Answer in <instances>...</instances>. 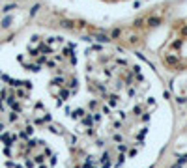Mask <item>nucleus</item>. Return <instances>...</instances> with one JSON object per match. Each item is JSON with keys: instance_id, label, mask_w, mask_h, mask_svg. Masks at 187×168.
<instances>
[{"instance_id": "9", "label": "nucleus", "mask_w": 187, "mask_h": 168, "mask_svg": "<svg viewBox=\"0 0 187 168\" xmlns=\"http://www.w3.org/2000/svg\"><path fill=\"white\" fill-rule=\"evenodd\" d=\"M54 84H58V86H62L64 84V77H54V81H52Z\"/></svg>"}, {"instance_id": "14", "label": "nucleus", "mask_w": 187, "mask_h": 168, "mask_svg": "<svg viewBox=\"0 0 187 168\" xmlns=\"http://www.w3.org/2000/svg\"><path fill=\"white\" fill-rule=\"evenodd\" d=\"M180 34H182V36H187V25H185V26H182V30H180Z\"/></svg>"}, {"instance_id": "12", "label": "nucleus", "mask_w": 187, "mask_h": 168, "mask_svg": "<svg viewBox=\"0 0 187 168\" xmlns=\"http://www.w3.org/2000/svg\"><path fill=\"white\" fill-rule=\"evenodd\" d=\"M95 107H97V101H90V103H88V108H92V110H94Z\"/></svg>"}, {"instance_id": "1", "label": "nucleus", "mask_w": 187, "mask_h": 168, "mask_svg": "<svg viewBox=\"0 0 187 168\" xmlns=\"http://www.w3.org/2000/svg\"><path fill=\"white\" fill-rule=\"evenodd\" d=\"M161 22H163V19H161L159 15H150V17L144 21V25H146V26H150V28H155V26H159V25H161Z\"/></svg>"}, {"instance_id": "5", "label": "nucleus", "mask_w": 187, "mask_h": 168, "mask_svg": "<svg viewBox=\"0 0 187 168\" xmlns=\"http://www.w3.org/2000/svg\"><path fill=\"white\" fill-rule=\"evenodd\" d=\"M120 36H122V30H120V28H114V30L111 32V39H116V38H120Z\"/></svg>"}, {"instance_id": "15", "label": "nucleus", "mask_w": 187, "mask_h": 168, "mask_svg": "<svg viewBox=\"0 0 187 168\" xmlns=\"http://www.w3.org/2000/svg\"><path fill=\"white\" fill-rule=\"evenodd\" d=\"M38 168H47V166L45 164H38Z\"/></svg>"}, {"instance_id": "3", "label": "nucleus", "mask_w": 187, "mask_h": 168, "mask_svg": "<svg viewBox=\"0 0 187 168\" xmlns=\"http://www.w3.org/2000/svg\"><path fill=\"white\" fill-rule=\"evenodd\" d=\"M97 41H101V43H109V41H111V38H109V36H105V34H95V36H94Z\"/></svg>"}, {"instance_id": "2", "label": "nucleus", "mask_w": 187, "mask_h": 168, "mask_svg": "<svg viewBox=\"0 0 187 168\" xmlns=\"http://www.w3.org/2000/svg\"><path fill=\"white\" fill-rule=\"evenodd\" d=\"M165 64L167 65H178V56H169V54H165Z\"/></svg>"}, {"instance_id": "4", "label": "nucleus", "mask_w": 187, "mask_h": 168, "mask_svg": "<svg viewBox=\"0 0 187 168\" xmlns=\"http://www.w3.org/2000/svg\"><path fill=\"white\" fill-rule=\"evenodd\" d=\"M62 26H64V28H69V30H73L77 25H75L73 21H62Z\"/></svg>"}, {"instance_id": "11", "label": "nucleus", "mask_w": 187, "mask_h": 168, "mask_svg": "<svg viewBox=\"0 0 187 168\" xmlns=\"http://www.w3.org/2000/svg\"><path fill=\"white\" fill-rule=\"evenodd\" d=\"M114 142H118V144H122V134H114Z\"/></svg>"}, {"instance_id": "10", "label": "nucleus", "mask_w": 187, "mask_h": 168, "mask_svg": "<svg viewBox=\"0 0 187 168\" xmlns=\"http://www.w3.org/2000/svg\"><path fill=\"white\" fill-rule=\"evenodd\" d=\"M69 97V92H68V90H62V92H60V99H68Z\"/></svg>"}, {"instance_id": "16", "label": "nucleus", "mask_w": 187, "mask_h": 168, "mask_svg": "<svg viewBox=\"0 0 187 168\" xmlns=\"http://www.w3.org/2000/svg\"><path fill=\"white\" fill-rule=\"evenodd\" d=\"M172 168H182V166H180V164H174V166H172Z\"/></svg>"}, {"instance_id": "6", "label": "nucleus", "mask_w": 187, "mask_h": 168, "mask_svg": "<svg viewBox=\"0 0 187 168\" xmlns=\"http://www.w3.org/2000/svg\"><path fill=\"white\" fill-rule=\"evenodd\" d=\"M92 121H94V118H92V116H86V118L82 120V123H84V125H88V127H92Z\"/></svg>"}, {"instance_id": "13", "label": "nucleus", "mask_w": 187, "mask_h": 168, "mask_svg": "<svg viewBox=\"0 0 187 168\" xmlns=\"http://www.w3.org/2000/svg\"><path fill=\"white\" fill-rule=\"evenodd\" d=\"M118 150H120V151L124 153V151H127V146H124V144H120V146H118Z\"/></svg>"}, {"instance_id": "7", "label": "nucleus", "mask_w": 187, "mask_h": 168, "mask_svg": "<svg viewBox=\"0 0 187 168\" xmlns=\"http://www.w3.org/2000/svg\"><path fill=\"white\" fill-rule=\"evenodd\" d=\"M139 39H140L139 36H131V38H129V43H131V45H139Z\"/></svg>"}, {"instance_id": "8", "label": "nucleus", "mask_w": 187, "mask_h": 168, "mask_svg": "<svg viewBox=\"0 0 187 168\" xmlns=\"http://www.w3.org/2000/svg\"><path fill=\"white\" fill-rule=\"evenodd\" d=\"M142 25H144V19H137V21L133 22V26H135V28H140Z\"/></svg>"}]
</instances>
